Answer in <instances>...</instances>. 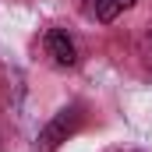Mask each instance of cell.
<instances>
[{
    "label": "cell",
    "mask_w": 152,
    "mask_h": 152,
    "mask_svg": "<svg viewBox=\"0 0 152 152\" xmlns=\"http://www.w3.org/2000/svg\"><path fill=\"white\" fill-rule=\"evenodd\" d=\"M134 7V0H96V18L103 21V25H110L117 21L124 11H131Z\"/></svg>",
    "instance_id": "cell-3"
},
{
    "label": "cell",
    "mask_w": 152,
    "mask_h": 152,
    "mask_svg": "<svg viewBox=\"0 0 152 152\" xmlns=\"http://www.w3.org/2000/svg\"><path fill=\"white\" fill-rule=\"evenodd\" d=\"M78 127H81V106H67V110H60V113L53 117L42 131H39V142H36V149L39 152H53V149H60L71 134H75Z\"/></svg>",
    "instance_id": "cell-1"
},
{
    "label": "cell",
    "mask_w": 152,
    "mask_h": 152,
    "mask_svg": "<svg viewBox=\"0 0 152 152\" xmlns=\"http://www.w3.org/2000/svg\"><path fill=\"white\" fill-rule=\"evenodd\" d=\"M46 53H50V60H53L57 67H75L78 64L75 39L67 36V32H60V28H53V32L46 36Z\"/></svg>",
    "instance_id": "cell-2"
},
{
    "label": "cell",
    "mask_w": 152,
    "mask_h": 152,
    "mask_svg": "<svg viewBox=\"0 0 152 152\" xmlns=\"http://www.w3.org/2000/svg\"><path fill=\"white\" fill-rule=\"evenodd\" d=\"M138 57H142V67L152 75V32L142 36V42H138Z\"/></svg>",
    "instance_id": "cell-4"
}]
</instances>
